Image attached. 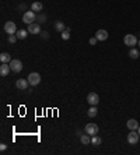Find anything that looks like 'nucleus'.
<instances>
[{"instance_id":"f257e3e1","label":"nucleus","mask_w":140,"mask_h":155,"mask_svg":"<svg viewBox=\"0 0 140 155\" xmlns=\"http://www.w3.org/2000/svg\"><path fill=\"white\" fill-rule=\"evenodd\" d=\"M137 38L133 34H126L125 38H123V43H125L126 46H129V48H135V45H137Z\"/></svg>"},{"instance_id":"f03ea898","label":"nucleus","mask_w":140,"mask_h":155,"mask_svg":"<svg viewBox=\"0 0 140 155\" xmlns=\"http://www.w3.org/2000/svg\"><path fill=\"white\" fill-rule=\"evenodd\" d=\"M37 20V15H35V11L30 10V11H25L24 15H22V22H25V24H32L34 21Z\"/></svg>"},{"instance_id":"7ed1b4c3","label":"nucleus","mask_w":140,"mask_h":155,"mask_svg":"<svg viewBox=\"0 0 140 155\" xmlns=\"http://www.w3.org/2000/svg\"><path fill=\"white\" fill-rule=\"evenodd\" d=\"M139 138H140L139 131H136V130H130V133L128 134V143L132 144V145H135V144L139 143Z\"/></svg>"},{"instance_id":"20e7f679","label":"nucleus","mask_w":140,"mask_h":155,"mask_svg":"<svg viewBox=\"0 0 140 155\" xmlns=\"http://www.w3.org/2000/svg\"><path fill=\"white\" fill-rule=\"evenodd\" d=\"M4 31H6V34H8V35H14V34H17V25H15V22L7 21L6 24H4Z\"/></svg>"},{"instance_id":"39448f33","label":"nucleus","mask_w":140,"mask_h":155,"mask_svg":"<svg viewBox=\"0 0 140 155\" xmlns=\"http://www.w3.org/2000/svg\"><path fill=\"white\" fill-rule=\"evenodd\" d=\"M27 78H28L30 85H32V87L38 85V84L41 83V76L38 74V73H30V76L27 77Z\"/></svg>"},{"instance_id":"423d86ee","label":"nucleus","mask_w":140,"mask_h":155,"mask_svg":"<svg viewBox=\"0 0 140 155\" xmlns=\"http://www.w3.org/2000/svg\"><path fill=\"white\" fill-rule=\"evenodd\" d=\"M85 133L88 134V136H97L98 134V126H97L95 123H88L87 126H85Z\"/></svg>"},{"instance_id":"0eeeda50","label":"nucleus","mask_w":140,"mask_h":155,"mask_svg":"<svg viewBox=\"0 0 140 155\" xmlns=\"http://www.w3.org/2000/svg\"><path fill=\"white\" fill-rule=\"evenodd\" d=\"M10 67H11V71L20 73L22 70V63L18 60V59H13V60L10 61Z\"/></svg>"},{"instance_id":"6e6552de","label":"nucleus","mask_w":140,"mask_h":155,"mask_svg":"<svg viewBox=\"0 0 140 155\" xmlns=\"http://www.w3.org/2000/svg\"><path fill=\"white\" fill-rule=\"evenodd\" d=\"M87 102H88L91 106H97L98 102H100V97H98V94H95V92H90V94L87 95Z\"/></svg>"},{"instance_id":"1a4fd4ad","label":"nucleus","mask_w":140,"mask_h":155,"mask_svg":"<svg viewBox=\"0 0 140 155\" xmlns=\"http://www.w3.org/2000/svg\"><path fill=\"white\" fill-rule=\"evenodd\" d=\"M28 32H30L31 35H38V34H41L39 24H35V22L30 24V25H28Z\"/></svg>"},{"instance_id":"9d476101","label":"nucleus","mask_w":140,"mask_h":155,"mask_svg":"<svg viewBox=\"0 0 140 155\" xmlns=\"http://www.w3.org/2000/svg\"><path fill=\"white\" fill-rule=\"evenodd\" d=\"M108 36H109V34H108L105 29H98V31L95 32V38L98 41H101V42H102V41H107Z\"/></svg>"},{"instance_id":"9b49d317","label":"nucleus","mask_w":140,"mask_h":155,"mask_svg":"<svg viewBox=\"0 0 140 155\" xmlns=\"http://www.w3.org/2000/svg\"><path fill=\"white\" fill-rule=\"evenodd\" d=\"M10 71H11L10 64H8V63H2V66H0V76L6 77V76H8Z\"/></svg>"},{"instance_id":"f8f14e48","label":"nucleus","mask_w":140,"mask_h":155,"mask_svg":"<svg viewBox=\"0 0 140 155\" xmlns=\"http://www.w3.org/2000/svg\"><path fill=\"white\" fill-rule=\"evenodd\" d=\"M28 85H30V83H28V80H25V78H20V80H17V83H15V87H17L18 90H27Z\"/></svg>"},{"instance_id":"ddd939ff","label":"nucleus","mask_w":140,"mask_h":155,"mask_svg":"<svg viewBox=\"0 0 140 155\" xmlns=\"http://www.w3.org/2000/svg\"><path fill=\"white\" fill-rule=\"evenodd\" d=\"M126 126H128V129H129V130H137L140 124L137 123L136 119H129V120H128V123H126Z\"/></svg>"},{"instance_id":"4468645a","label":"nucleus","mask_w":140,"mask_h":155,"mask_svg":"<svg viewBox=\"0 0 140 155\" xmlns=\"http://www.w3.org/2000/svg\"><path fill=\"white\" fill-rule=\"evenodd\" d=\"M42 8H44V4L41 3V2H34L32 4H31V10L32 11H42Z\"/></svg>"},{"instance_id":"2eb2a0df","label":"nucleus","mask_w":140,"mask_h":155,"mask_svg":"<svg viewBox=\"0 0 140 155\" xmlns=\"http://www.w3.org/2000/svg\"><path fill=\"white\" fill-rule=\"evenodd\" d=\"M0 61H2V63H10L11 56L7 53V52H3V53L0 54Z\"/></svg>"},{"instance_id":"dca6fc26","label":"nucleus","mask_w":140,"mask_h":155,"mask_svg":"<svg viewBox=\"0 0 140 155\" xmlns=\"http://www.w3.org/2000/svg\"><path fill=\"white\" fill-rule=\"evenodd\" d=\"M91 136H88V134L85 133V134H81L80 136V141H81V144H84V145H87V144H90L91 143Z\"/></svg>"},{"instance_id":"f3484780","label":"nucleus","mask_w":140,"mask_h":155,"mask_svg":"<svg viewBox=\"0 0 140 155\" xmlns=\"http://www.w3.org/2000/svg\"><path fill=\"white\" fill-rule=\"evenodd\" d=\"M28 29H20V31H17V34H15V35H17V38H18V39H25L27 36H28Z\"/></svg>"},{"instance_id":"a211bd4d","label":"nucleus","mask_w":140,"mask_h":155,"mask_svg":"<svg viewBox=\"0 0 140 155\" xmlns=\"http://www.w3.org/2000/svg\"><path fill=\"white\" fill-rule=\"evenodd\" d=\"M97 113H98V109H97V106H91V108L87 110V116H88V117H95Z\"/></svg>"},{"instance_id":"6ab92c4d","label":"nucleus","mask_w":140,"mask_h":155,"mask_svg":"<svg viewBox=\"0 0 140 155\" xmlns=\"http://www.w3.org/2000/svg\"><path fill=\"white\" fill-rule=\"evenodd\" d=\"M55 29L58 31V32H63V31H65V22L56 21L55 22Z\"/></svg>"},{"instance_id":"aec40b11","label":"nucleus","mask_w":140,"mask_h":155,"mask_svg":"<svg viewBox=\"0 0 140 155\" xmlns=\"http://www.w3.org/2000/svg\"><path fill=\"white\" fill-rule=\"evenodd\" d=\"M129 56L132 59H137L140 56V53H139V51H137L136 48H130V51H129Z\"/></svg>"},{"instance_id":"412c9836","label":"nucleus","mask_w":140,"mask_h":155,"mask_svg":"<svg viewBox=\"0 0 140 155\" xmlns=\"http://www.w3.org/2000/svg\"><path fill=\"white\" fill-rule=\"evenodd\" d=\"M91 144L98 147V145L101 144V138L98 137V136H92V137H91Z\"/></svg>"},{"instance_id":"4be33fe9","label":"nucleus","mask_w":140,"mask_h":155,"mask_svg":"<svg viewBox=\"0 0 140 155\" xmlns=\"http://www.w3.org/2000/svg\"><path fill=\"white\" fill-rule=\"evenodd\" d=\"M60 36H62V39H63V41H67V39H69V38H70V32H69V31H67V29H66V31H63V32H62V35H60Z\"/></svg>"},{"instance_id":"5701e85b","label":"nucleus","mask_w":140,"mask_h":155,"mask_svg":"<svg viewBox=\"0 0 140 155\" xmlns=\"http://www.w3.org/2000/svg\"><path fill=\"white\" fill-rule=\"evenodd\" d=\"M17 39H18V38H17V35H8V42H10V43H15V42H17Z\"/></svg>"},{"instance_id":"b1692460","label":"nucleus","mask_w":140,"mask_h":155,"mask_svg":"<svg viewBox=\"0 0 140 155\" xmlns=\"http://www.w3.org/2000/svg\"><path fill=\"white\" fill-rule=\"evenodd\" d=\"M97 41H98V39H97L95 36H94V38H90V41H88V42H90V45H95V43H97Z\"/></svg>"},{"instance_id":"393cba45","label":"nucleus","mask_w":140,"mask_h":155,"mask_svg":"<svg viewBox=\"0 0 140 155\" xmlns=\"http://www.w3.org/2000/svg\"><path fill=\"white\" fill-rule=\"evenodd\" d=\"M0 150H2V151H6V150H7V145H6V144H0Z\"/></svg>"},{"instance_id":"a878e982","label":"nucleus","mask_w":140,"mask_h":155,"mask_svg":"<svg viewBox=\"0 0 140 155\" xmlns=\"http://www.w3.org/2000/svg\"><path fill=\"white\" fill-rule=\"evenodd\" d=\"M38 20H39V21H45V15H42V14H41V15H38Z\"/></svg>"},{"instance_id":"bb28decb","label":"nucleus","mask_w":140,"mask_h":155,"mask_svg":"<svg viewBox=\"0 0 140 155\" xmlns=\"http://www.w3.org/2000/svg\"><path fill=\"white\" fill-rule=\"evenodd\" d=\"M42 35H44V38H48V32H46V31H44V32H42Z\"/></svg>"},{"instance_id":"cd10ccee","label":"nucleus","mask_w":140,"mask_h":155,"mask_svg":"<svg viewBox=\"0 0 140 155\" xmlns=\"http://www.w3.org/2000/svg\"><path fill=\"white\" fill-rule=\"evenodd\" d=\"M137 131H139V134H140V126H139V129H137Z\"/></svg>"},{"instance_id":"c85d7f7f","label":"nucleus","mask_w":140,"mask_h":155,"mask_svg":"<svg viewBox=\"0 0 140 155\" xmlns=\"http://www.w3.org/2000/svg\"><path fill=\"white\" fill-rule=\"evenodd\" d=\"M137 45H139V48H140V41H139V42H137Z\"/></svg>"}]
</instances>
